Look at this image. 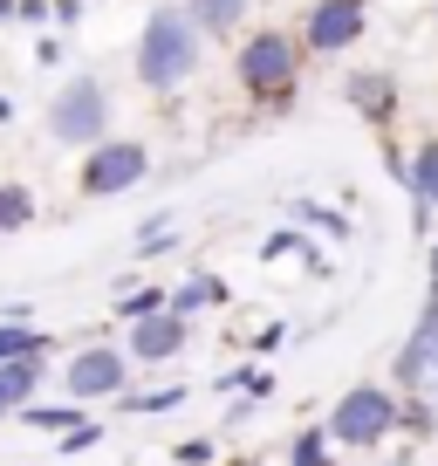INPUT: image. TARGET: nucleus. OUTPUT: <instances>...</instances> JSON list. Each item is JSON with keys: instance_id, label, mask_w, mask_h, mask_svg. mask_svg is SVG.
Segmentation results:
<instances>
[{"instance_id": "obj_1", "label": "nucleus", "mask_w": 438, "mask_h": 466, "mask_svg": "<svg viewBox=\"0 0 438 466\" xmlns=\"http://www.w3.org/2000/svg\"><path fill=\"white\" fill-rule=\"evenodd\" d=\"M234 69H240V89H247L254 103L288 110L294 89H302V42H294L288 28H254L247 42H240Z\"/></svg>"}, {"instance_id": "obj_15", "label": "nucleus", "mask_w": 438, "mask_h": 466, "mask_svg": "<svg viewBox=\"0 0 438 466\" xmlns=\"http://www.w3.org/2000/svg\"><path fill=\"white\" fill-rule=\"evenodd\" d=\"M42 350H48V336H42V329H28L21 316L0 322V364H7V357H42Z\"/></svg>"}, {"instance_id": "obj_17", "label": "nucleus", "mask_w": 438, "mask_h": 466, "mask_svg": "<svg viewBox=\"0 0 438 466\" xmlns=\"http://www.w3.org/2000/svg\"><path fill=\"white\" fill-rule=\"evenodd\" d=\"M35 219V199L21 186H0V233H21Z\"/></svg>"}, {"instance_id": "obj_2", "label": "nucleus", "mask_w": 438, "mask_h": 466, "mask_svg": "<svg viewBox=\"0 0 438 466\" xmlns=\"http://www.w3.org/2000/svg\"><path fill=\"white\" fill-rule=\"evenodd\" d=\"M192 69H199V21L185 7H158L144 21V35H137V83L178 89V83H192Z\"/></svg>"}, {"instance_id": "obj_18", "label": "nucleus", "mask_w": 438, "mask_h": 466, "mask_svg": "<svg viewBox=\"0 0 438 466\" xmlns=\"http://www.w3.org/2000/svg\"><path fill=\"white\" fill-rule=\"evenodd\" d=\"M294 219H308V227H322V233H336V240L350 233V219L329 213V206H315V199H294Z\"/></svg>"}, {"instance_id": "obj_19", "label": "nucleus", "mask_w": 438, "mask_h": 466, "mask_svg": "<svg viewBox=\"0 0 438 466\" xmlns=\"http://www.w3.org/2000/svg\"><path fill=\"white\" fill-rule=\"evenodd\" d=\"M158 309H164V289H137V295H124L117 316L124 322H144V316H158Z\"/></svg>"}, {"instance_id": "obj_23", "label": "nucleus", "mask_w": 438, "mask_h": 466, "mask_svg": "<svg viewBox=\"0 0 438 466\" xmlns=\"http://www.w3.org/2000/svg\"><path fill=\"white\" fill-rule=\"evenodd\" d=\"M424 289L438 295V240H432V254H424Z\"/></svg>"}, {"instance_id": "obj_14", "label": "nucleus", "mask_w": 438, "mask_h": 466, "mask_svg": "<svg viewBox=\"0 0 438 466\" xmlns=\"http://www.w3.org/2000/svg\"><path fill=\"white\" fill-rule=\"evenodd\" d=\"M213 302H226V281H213V275H192L178 295H164L172 316H199V309H213Z\"/></svg>"}, {"instance_id": "obj_3", "label": "nucleus", "mask_w": 438, "mask_h": 466, "mask_svg": "<svg viewBox=\"0 0 438 466\" xmlns=\"http://www.w3.org/2000/svg\"><path fill=\"white\" fill-rule=\"evenodd\" d=\"M397 432V391H383V384H350V391L336 398V411H329V439L336 446H383V439Z\"/></svg>"}, {"instance_id": "obj_13", "label": "nucleus", "mask_w": 438, "mask_h": 466, "mask_svg": "<svg viewBox=\"0 0 438 466\" xmlns=\"http://www.w3.org/2000/svg\"><path fill=\"white\" fill-rule=\"evenodd\" d=\"M254 0H185V15L199 21V35H234L240 21H247Z\"/></svg>"}, {"instance_id": "obj_8", "label": "nucleus", "mask_w": 438, "mask_h": 466, "mask_svg": "<svg viewBox=\"0 0 438 466\" xmlns=\"http://www.w3.org/2000/svg\"><path fill=\"white\" fill-rule=\"evenodd\" d=\"M343 96H350V110L363 116L370 131H391L397 110H404V89H397L391 69H356L350 83H343Z\"/></svg>"}, {"instance_id": "obj_22", "label": "nucleus", "mask_w": 438, "mask_h": 466, "mask_svg": "<svg viewBox=\"0 0 438 466\" xmlns=\"http://www.w3.org/2000/svg\"><path fill=\"white\" fill-rule=\"evenodd\" d=\"M178 460H185V466H205V460H213V446H205V439H185V446H178Z\"/></svg>"}, {"instance_id": "obj_10", "label": "nucleus", "mask_w": 438, "mask_h": 466, "mask_svg": "<svg viewBox=\"0 0 438 466\" xmlns=\"http://www.w3.org/2000/svg\"><path fill=\"white\" fill-rule=\"evenodd\" d=\"M124 357L117 350H83V357H75L69 364V391L75 398H110V391H124Z\"/></svg>"}, {"instance_id": "obj_11", "label": "nucleus", "mask_w": 438, "mask_h": 466, "mask_svg": "<svg viewBox=\"0 0 438 466\" xmlns=\"http://www.w3.org/2000/svg\"><path fill=\"white\" fill-rule=\"evenodd\" d=\"M404 192H411V227H432V213H438V137H424L418 151H411V178H404Z\"/></svg>"}, {"instance_id": "obj_16", "label": "nucleus", "mask_w": 438, "mask_h": 466, "mask_svg": "<svg viewBox=\"0 0 438 466\" xmlns=\"http://www.w3.org/2000/svg\"><path fill=\"white\" fill-rule=\"evenodd\" d=\"M329 446H336V439H329V425H308V432L288 446V466H329Z\"/></svg>"}, {"instance_id": "obj_24", "label": "nucleus", "mask_w": 438, "mask_h": 466, "mask_svg": "<svg viewBox=\"0 0 438 466\" xmlns=\"http://www.w3.org/2000/svg\"><path fill=\"white\" fill-rule=\"evenodd\" d=\"M432 15H438V0H432Z\"/></svg>"}, {"instance_id": "obj_6", "label": "nucleus", "mask_w": 438, "mask_h": 466, "mask_svg": "<svg viewBox=\"0 0 438 466\" xmlns=\"http://www.w3.org/2000/svg\"><path fill=\"white\" fill-rule=\"evenodd\" d=\"M391 378H397V391H424V398L438 391V295H424L411 336L397 343V357H391Z\"/></svg>"}, {"instance_id": "obj_20", "label": "nucleus", "mask_w": 438, "mask_h": 466, "mask_svg": "<svg viewBox=\"0 0 438 466\" xmlns=\"http://www.w3.org/2000/svg\"><path fill=\"white\" fill-rule=\"evenodd\" d=\"M28 425H42V432H69V425H83V411H69V405H35Z\"/></svg>"}, {"instance_id": "obj_21", "label": "nucleus", "mask_w": 438, "mask_h": 466, "mask_svg": "<svg viewBox=\"0 0 438 466\" xmlns=\"http://www.w3.org/2000/svg\"><path fill=\"white\" fill-rule=\"evenodd\" d=\"M185 391H144V398H131V411H172Z\"/></svg>"}, {"instance_id": "obj_4", "label": "nucleus", "mask_w": 438, "mask_h": 466, "mask_svg": "<svg viewBox=\"0 0 438 466\" xmlns=\"http://www.w3.org/2000/svg\"><path fill=\"white\" fill-rule=\"evenodd\" d=\"M48 137H55V145H96V137H110V89H103L96 76H75L69 89H55V103H48Z\"/></svg>"}, {"instance_id": "obj_7", "label": "nucleus", "mask_w": 438, "mask_h": 466, "mask_svg": "<svg viewBox=\"0 0 438 466\" xmlns=\"http://www.w3.org/2000/svg\"><path fill=\"white\" fill-rule=\"evenodd\" d=\"M370 28V0H315L302 15V48L308 56H343V48H356Z\"/></svg>"}, {"instance_id": "obj_12", "label": "nucleus", "mask_w": 438, "mask_h": 466, "mask_svg": "<svg viewBox=\"0 0 438 466\" xmlns=\"http://www.w3.org/2000/svg\"><path fill=\"white\" fill-rule=\"evenodd\" d=\"M35 384H42V357H7V364H0V411L28 405Z\"/></svg>"}, {"instance_id": "obj_9", "label": "nucleus", "mask_w": 438, "mask_h": 466, "mask_svg": "<svg viewBox=\"0 0 438 466\" xmlns=\"http://www.w3.org/2000/svg\"><path fill=\"white\" fill-rule=\"evenodd\" d=\"M178 350H185V316L158 309V316L131 322V357L137 364H164V357H178Z\"/></svg>"}, {"instance_id": "obj_5", "label": "nucleus", "mask_w": 438, "mask_h": 466, "mask_svg": "<svg viewBox=\"0 0 438 466\" xmlns=\"http://www.w3.org/2000/svg\"><path fill=\"white\" fill-rule=\"evenodd\" d=\"M144 172H151L144 145H131V137H96L89 158H83V192L89 199H117V192H131Z\"/></svg>"}]
</instances>
